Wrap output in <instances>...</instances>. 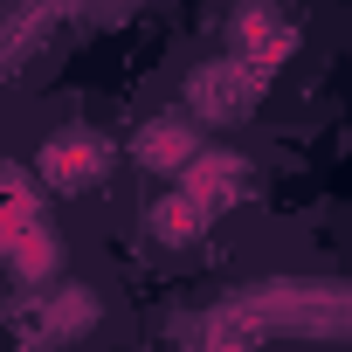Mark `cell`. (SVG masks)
I'll use <instances>...</instances> for the list:
<instances>
[{
    "mask_svg": "<svg viewBox=\"0 0 352 352\" xmlns=\"http://www.w3.org/2000/svg\"><path fill=\"white\" fill-rule=\"evenodd\" d=\"M228 56H242V63H256L263 76L283 63V56H297V28L276 14V8H263V0H256V8H235L228 14Z\"/></svg>",
    "mask_w": 352,
    "mask_h": 352,
    "instance_id": "277c9868",
    "label": "cell"
},
{
    "mask_svg": "<svg viewBox=\"0 0 352 352\" xmlns=\"http://www.w3.org/2000/svg\"><path fill=\"white\" fill-rule=\"evenodd\" d=\"M104 166H111V138L90 131V124H63V131L35 152V173H42L56 194H83V187H97Z\"/></svg>",
    "mask_w": 352,
    "mask_h": 352,
    "instance_id": "7a4b0ae2",
    "label": "cell"
},
{
    "mask_svg": "<svg viewBox=\"0 0 352 352\" xmlns=\"http://www.w3.org/2000/svg\"><path fill=\"white\" fill-rule=\"evenodd\" d=\"M90 324H97V297H90L83 283H63V290H49V297H42V331H49L56 345L83 338Z\"/></svg>",
    "mask_w": 352,
    "mask_h": 352,
    "instance_id": "52a82bcc",
    "label": "cell"
},
{
    "mask_svg": "<svg viewBox=\"0 0 352 352\" xmlns=\"http://www.w3.org/2000/svg\"><path fill=\"white\" fill-rule=\"evenodd\" d=\"M242 187H249V159H242V152H201V159L180 173V194H187L201 214L235 208V201H242Z\"/></svg>",
    "mask_w": 352,
    "mask_h": 352,
    "instance_id": "5b68a950",
    "label": "cell"
},
{
    "mask_svg": "<svg viewBox=\"0 0 352 352\" xmlns=\"http://www.w3.org/2000/svg\"><path fill=\"white\" fill-rule=\"evenodd\" d=\"M201 228H208V214H201L180 187L159 194V201L145 208V235H152L159 249H194V242H201Z\"/></svg>",
    "mask_w": 352,
    "mask_h": 352,
    "instance_id": "8992f818",
    "label": "cell"
},
{
    "mask_svg": "<svg viewBox=\"0 0 352 352\" xmlns=\"http://www.w3.org/2000/svg\"><path fill=\"white\" fill-rule=\"evenodd\" d=\"M201 152H208V145H201V118H194V111H159V118H145V131L131 138V159H138L145 173H173V180H180Z\"/></svg>",
    "mask_w": 352,
    "mask_h": 352,
    "instance_id": "3957f363",
    "label": "cell"
},
{
    "mask_svg": "<svg viewBox=\"0 0 352 352\" xmlns=\"http://www.w3.org/2000/svg\"><path fill=\"white\" fill-rule=\"evenodd\" d=\"M263 69L256 63H242V56H214V63H201L194 76H187V104H194V118H208V124H235V118H249L256 104H263Z\"/></svg>",
    "mask_w": 352,
    "mask_h": 352,
    "instance_id": "6da1fadb",
    "label": "cell"
},
{
    "mask_svg": "<svg viewBox=\"0 0 352 352\" xmlns=\"http://www.w3.org/2000/svg\"><path fill=\"white\" fill-rule=\"evenodd\" d=\"M214 352H249V345H214Z\"/></svg>",
    "mask_w": 352,
    "mask_h": 352,
    "instance_id": "ba28073f",
    "label": "cell"
}]
</instances>
